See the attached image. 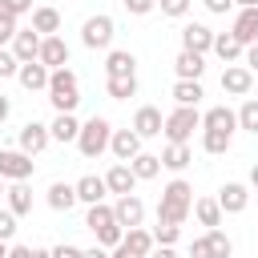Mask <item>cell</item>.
<instances>
[{
  "label": "cell",
  "mask_w": 258,
  "mask_h": 258,
  "mask_svg": "<svg viewBox=\"0 0 258 258\" xmlns=\"http://www.w3.org/2000/svg\"><path fill=\"white\" fill-rule=\"evenodd\" d=\"M189 206H194V185L185 177H173L165 189H161V202H157V222H173L181 226L189 218Z\"/></svg>",
  "instance_id": "cell-1"
},
{
  "label": "cell",
  "mask_w": 258,
  "mask_h": 258,
  "mask_svg": "<svg viewBox=\"0 0 258 258\" xmlns=\"http://www.w3.org/2000/svg\"><path fill=\"white\" fill-rule=\"evenodd\" d=\"M44 93H48V101H52V109H56V113H73V109L81 105V85H77V73H73L69 64L48 73Z\"/></svg>",
  "instance_id": "cell-2"
},
{
  "label": "cell",
  "mask_w": 258,
  "mask_h": 258,
  "mask_svg": "<svg viewBox=\"0 0 258 258\" xmlns=\"http://www.w3.org/2000/svg\"><path fill=\"white\" fill-rule=\"evenodd\" d=\"M194 129H202V113L189 109V105H177L169 117H161V133H165L169 145H189Z\"/></svg>",
  "instance_id": "cell-3"
},
{
  "label": "cell",
  "mask_w": 258,
  "mask_h": 258,
  "mask_svg": "<svg viewBox=\"0 0 258 258\" xmlns=\"http://www.w3.org/2000/svg\"><path fill=\"white\" fill-rule=\"evenodd\" d=\"M109 137H113V125L105 117H89L81 129H77V149L81 157H101L109 149Z\"/></svg>",
  "instance_id": "cell-4"
},
{
  "label": "cell",
  "mask_w": 258,
  "mask_h": 258,
  "mask_svg": "<svg viewBox=\"0 0 258 258\" xmlns=\"http://www.w3.org/2000/svg\"><path fill=\"white\" fill-rule=\"evenodd\" d=\"M113 36H117V24H113V16H105V12H97V16H89V20L81 24V44H85V48H109Z\"/></svg>",
  "instance_id": "cell-5"
},
{
  "label": "cell",
  "mask_w": 258,
  "mask_h": 258,
  "mask_svg": "<svg viewBox=\"0 0 258 258\" xmlns=\"http://www.w3.org/2000/svg\"><path fill=\"white\" fill-rule=\"evenodd\" d=\"M32 157L20 149H0V181H28L32 177Z\"/></svg>",
  "instance_id": "cell-6"
},
{
  "label": "cell",
  "mask_w": 258,
  "mask_h": 258,
  "mask_svg": "<svg viewBox=\"0 0 258 258\" xmlns=\"http://www.w3.org/2000/svg\"><path fill=\"white\" fill-rule=\"evenodd\" d=\"M214 202H218L222 214H242V210L250 206V185H246V181H226Z\"/></svg>",
  "instance_id": "cell-7"
},
{
  "label": "cell",
  "mask_w": 258,
  "mask_h": 258,
  "mask_svg": "<svg viewBox=\"0 0 258 258\" xmlns=\"http://www.w3.org/2000/svg\"><path fill=\"white\" fill-rule=\"evenodd\" d=\"M113 222H117L121 230H133V226H141V222H145V202H141L137 194H125V198H117V206H113Z\"/></svg>",
  "instance_id": "cell-8"
},
{
  "label": "cell",
  "mask_w": 258,
  "mask_h": 258,
  "mask_svg": "<svg viewBox=\"0 0 258 258\" xmlns=\"http://www.w3.org/2000/svg\"><path fill=\"white\" fill-rule=\"evenodd\" d=\"M36 60L52 73V69H64L69 64V44L60 36H40V48H36Z\"/></svg>",
  "instance_id": "cell-9"
},
{
  "label": "cell",
  "mask_w": 258,
  "mask_h": 258,
  "mask_svg": "<svg viewBox=\"0 0 258 258\" xmlns=\"http://www.w3.org/2000/svg\"><path fill=\"white\" fill-rule=\"evenodd\" d=\"M222 89H226L230 97H250V89H254V73H250L246 64H226V73H222Z\"/></svg>",
  "instance_id": "cell-10"
},
{
  "label": "cell",
  "mask_w": 258,
  "mask_h": 258,
  "mask_svg": "<svg viewBox=\"0 0 258 258\" xmlns=\"http://www.w3.org/2000/svg\"><path fill=\"white\" fill-rule=\"evenodd\" d=\"M230 36H234L242 48L258 44V8H242L238 20H234V28H230Z\"/></svg>",
  "instance_id": "cell-11"
},
{
  "label": "cell",
  "mask_w": 258,
  "mask_h": 258,
  "mask_svg": "<svg viewBox=\"0 0 258 258\" xmlns=\"http://www.w3.org/2000/svg\"><path fill=\"white\" fill-rule=\"evenodd\" d=\"M8 44H12V48H8V52H12V60H16V64H28V60H36L40 36H36L32 28H16V36H12Z\"/></svg>",
  "instance_id": "cell-12"
},
{
  "label": "cell",
  "mask_w": 258,
  "mask_h": 258,
  "mask_svg": "<svg viewBox=\"0 0 258 258\" xmlns=\"http://www.w3.org/2000/svg\"><path fill=\"white\" fill-rule=\"evenodd\" d=\"M44 145H48V125H40V121H24V125H20V153L36 157Z\"/></svg>",
  "instance_id": "cell-13"
},
{
  "label": "cell",
  "mask_w": 258,
  "mask_h": 258,
  "mask_svg": "<svg viewBox=\"0 0 258 258\" xmlns=\"http://www.w3.org/2000/svg\"><path fill=\"white\" fill-rule=\"evenodd\" d=\"M109 149H113V157H117V161H133V157L141 153V137H137L133 129H113Z\"/></svg>",
  "instance_id": "cell-14"
},
{
  "label": "cell",
  "mask_w": 258,
  "mask_h": 258,
  "mask_svg": "<svg viewBox=\"0 0 258 258\" xmlns=\"http://www.w3.org/2000/svg\"><path fill=\"white\" fill-rule=\"evenodd\" d=\"M210 44H214V32H210L206 24H185V28H181V48H185V52L206 56V52H210Z\"/></svg>",
  "instance_id": "cell-15"
},
{
  "label": "cell",
  "mask_w": 258,
  "mask_h": 258,
  "mask_svg": "<svg viewBox=\"0 0 258 258\" xmlns=\"http://www.w3.org/2000/svg\"><path fill=\"white\" fill-rule=\"evenodd\" d=\"M133 133L145 141V137H161V109H153V105H141L137 113H133Z\"/></svg>",
  "instance_id": "cell-16"
},
{
  "label": "cell",
  "mask_w": 258,
  "mask_h": 258,
  "mask_svg": "<svg viewBox=\"0 0 258 258\" xmlns=\"http://www.w3.org/2000/svg\"><path fill=\"white\" fill-rule=\"evenodd\" d=\"M105 77H137V56L129 48H113L105 56Z\"/></svg>",
  "instance_id": "cell-17"
},
{
  "label": "cell",
  "mask_w": 258,
  "mask_h": 258,
  "mask_svg": "<svg viewBox=\"0 0 258 258\" xmlns=\"http://www.w3.org/2000/svg\"><path fill=\"white\" fill-rule=\"evenodd\" d=\"M101 181H105V189H109V194H117V198L133 194V185H137V177L129 173V165H125V161H117V165H113V169H109Z\"/></svg>",
  "instance_id": "cell-18"
},
{
  "label": "cell",
  "mask_w": 258,
  "mask_h": 258,
  "mask_svg": "<svg viewBox=\"0 0 258 258\" xmlns=\"http://www.w3.org/2000/svg\"><path fill=\"white\" fill-rule=\"evenodd\" d=\"M73 194H77V202H85V206H97V202H105V181L97 177V173H85L81 181H73Z\"/></svg>",
  "instance_id": "cell-19"
},
{
  "label": "cell",
  "mask_w": 258,
  "mask_h": 258,
  "mask_svg": "<svg viewBox=\"0 0 258 258\" xmlns=\"http://www.w3.org/2000/svg\"><path fill=\"white\" fill-rule=\"evenodd\" d=\"M173 73H177V81H202V73H206V56L181 48L177 60H173Z\"/></svg>",
  "instance_id": "cell-20"
},
{
  "label": "cell",
  "mask_w": 258,
  "mask_h": 258,
  "mask_svg": "<svg viewBox=\"0 0 258 258\" xmlns=\"http://www.w3.org/2000/svg\"><path fill=\"white\" fill-rule=\"evenodd\" d=\"M4 198H8V214H28L32 210V189H28V181H12V185H4Z\"/></svg>",
  "instance_id": "cell-21"
},
{
  "label": "cell",
  "mask_w": 258,
  "mask_h": 258,
  "mask_svg": "<svg viewBox=\"0 0 258 258\" xmlns=\"http://www.w3.org/2000/svg\"><path fill=\"white\" fill-rule=\"evenodd\" d=\"M28 16H32V32H36V36H56V32H60V12H56V8L44 4V8H32Z\"/></svg>",
  "instance_id": "cell-22"
},
{
  "label": "cell",
  "mask_w": 258,
  "mask_h": 258,
  "mask_svg": "<svg viewBox=\"0 0 258 258\" xmlns=\"http://www.w3.org/2000/svg\"><path fill=\"white\" fill-rule=\"evenodd\" d=\"M16 77H20V85H24L28 93H40V89L48 85V69H44L40 60H28V64H20V69H16Z\"/></svg>",
  "instance_id": "cell-23"
},
{
  "label": "cell",
  "mask_w": 258,
  "mask_h": 258,
  "mask_svg": "<svg viewBox=\"0 0 258 258\" xmlns=\"http://www.w3.org/2000/svg\"><path fill=\"white\" fill-rule=\"evenodd\" d=\"M202 129H226V133H234V129H238V125H234V109H230V105L206 109V113H202Z\"/></svg>",
  "instance_id": "cell-24"
},
{
  "label": "cell",
  "mask_w": 258,
  "mask_h": 258,
  "mask_svg": "<svg viewBox=\"0 0 258 258\" xmlns=\"http://www.w3.org/2000/svg\"><path fill=\"white\" fill-rule=\"evenodd\" d=\"M77 129H81V121L73 117V113H56V121L48 125V141H77Z\"/></svg>",
  "instance_id": "cell-25"
},
{
  "label": "cell",
  "mask_w": 258,
  "mask_h": 258,
  "mask_svg": "<svg viewBox=\"0 0 258 258\" xmlns=\"http://www.w3.org/2000/svg\"><path fill=\"white\" fill-rule=\"evenodd\" d=\"M157 161H161V169H173V173H181V169L194 161V153H189V145H165V149L157 153Z\"/></svg>",
  "instance_id": "cell-26"
},
{
  "label": "cell",
  "mask_w": 258,
  "mask_h": 258,
  "mask_svg": "<svg viewBox=\"0 0 258 258\" xmlns=\"http://www.w3.org/2000/svg\"><path fill=\"white\" fill-rule=\"evenodd\" d=\"M125 165H129V173H133L137 181H149V177H157V173H161V161H157V153H145V149H141L133 161H125Z\"/></svg>",
  "instance_id": "cell-27"
},
{
  "label": "cell",
  "mask_w": 258,
  "mask_h": 258,
  "mask_svg": "<svg viewBox=\"0 0 258 258\" xmlns=\"http://www.w3.org/2000/svg\"><path fill=\"white\" fill-rule=\"evenodd\" d=\"M77 206V194H73V185L69 181H52L48 185V210H56V214H69Z\"/></svg>",
  "instance_id": "cell-28"
},
{
  "label": "cell",
  "mask_w": 258,
  "mask_h": 258,
  "mask_svg": "<svg viewBox=\"0 0 258 258\" xmlns=\"http://www.w3.org/2000/svg\"><path fill=\"white\" fill-rule=\"evenodd\" d=\"M189 210H194V218H198L206 230H218V226H222V210H218V202H214V198H198Z\"/></svg>",
  "instance_id": "cell-29"
},
{
  "label": "cell",
  "mask_w": 258,
  "mask_h": 258,
  "mask_svg": "<svg viewBox=\"0 0 258 258\" xmlns=\"http://www.w3.org/2000/svg\"><path fill=\"white\" fill-rule=\"evenodd\" d=\"M210 52H218L226 64H234V60L242 56V44H238L230 32H214V44H210Z\"/></svg>",
  "instance_id": "cell-30"
},
{
  "label": "cell",
  "mask_w": 258,
  "mask_h": 258,
  "mask_svg": "<svg viewBox=\"0 0 258 258\" xmlns=\"http://www.w3.org/2000/svg\"><path fill=\"white\" fill-rule=\"evenodd\" d=\"M105 93L113 101H129L137 97V77H105Z\"/></svg>",
  "instance_id": "cell-31"
},
{
  "label": "cell",
  "mask_w": 258,
  "mask_h": 258,
  "mask_svg": "<svg viewBox=\"0 0 258 258\" xmlns=\"http://www.w3.org/2000/svg\"><path fill=\"white\" fill-rule=\"evenodd\" d=\"M121 246H125V250H133V254H149V250H153V234H149V230H141V226H133V230H125V234H121Z\"/></svg>",
  "instance_id": "cell-32"
},
{
  "label": "cell",
  "mask_w": 258,
  "mask_h": 258,
  "mask_svg": "<svg viewBox=\"0 0 258 258\" xmlns=\"http://www.w3.org/2000/svg\"><path fill=\"white\" fill-rule=\"evenodd\" d=\"M202 97H206V93H202V81H177V85H173V101H177V105L198 109Z\"/></svg>",
  "instance_id": "cell-33"
},
{
  "label": "cell",
  "mask_w": 258,
  "mask_h": 258,
  "mask_svg": "<svg viewBox=\"0 0 258 258\" xmlns=\"http://www.w3.org/2000/svg\"><path fill=\"white\" fill-rule=\"evenodd\" d=\"M85 226H89L93 234H101L105 226H117V222H113V206H105V202L89 206V214H85Z\"/></svg>",
  "instance_id": "cell-34"
},
{
  "label": "cell",
  "mask_w": 258,
  "mask_h": 258,
  "mask_svg": "<svg viewBox=\"0 0 258 258\" xmlns=\"http://www.w3.org/2000/svg\"><path fill=\"white\" fill-rule=\"evenodd\" d=\"M234 125H238V129H246V133H258V101H254V97H246V101H242V109L234 113Z\"/></svg>",
  "instance_id": "cell-35"
},
{
  "label": "cell",
  "mask_w": 258,
  "mask_h": 258,
  "mask_svg": "<svg viewBox=\"0 0 258 258\" xmlns=\"http://www.w3.org/2000/svg\"><path fill=\"white\" fill-rule=\"evenodd\" d=\"M230 141H234V133H226V129H202V149L206 153H226Z\"/></svg>",
  "instance_id": "cell-36"
},
{
  "label": "cell",
  "mask_w": 258,
  "mask_h": 258,
  "mask_svg": "<svg viewBox=\"0 0 258 258\" xmlns=\"http://www.w3.org/2000/svg\"><path fill=\"white\" fill-rule=\"evenodd\" d=\"M206 242H210V258H230L234 254V242L226 238V230H206Z\"/></svg>",
  "instance_id": "cell-37"
},
{
  "label": "cell",
  "mask_w": 258,
  "mask_h": 258,
  "mask_svg": "<svg viewBox=\"0 0 258 258\" xmlns=\"http://www.w3.org/2000/svg\"><path fill=\"white\" fill-rule=\"evenodd\" d=\"M177 234H181V226H173V222H157V226H153V246H173Z\"/></svg>",
  "instance_id": "cell-38"
},
{
  "label": "cell",
  "mask_w": 258,
  "mask_h": 258,
  "mask_svg": "<svg viewBox=\"0 0 258 258\" xmlns=\"http://www.w3.org/2000/svg\"><path fill=\"white\" fill-rule=\"evenodd\" d=\"M189 4H194V0H157L153 8H161V16H173V20H181V16L189 12Z\"/></svg>",
  "instance_id": "cell-39"
},
{
  "label": "cell",
  "mask_w": 258,
  "mask_h": 258,
  "mask_svg": "<svg viewBox=\"0 0 258 258\" xmlns=\"http://www.w3.org/2000/svg\"><path fill=\"white\" fill-rule=\"evenodd\" d=\"M0 8H4L8 16H16V20H20V16H28V12H32V0H0Z\"/></svg>",
  "instance_id": "cell-40"
},
{
  "label": "cell",
  "mask_w": 258,
  "mask_h": 258,
  "mask_svg": "<svg viewBox=\"0 0 258 258\" xmlns=\"http://www.w3.org/2000/svg\"><path fill=\"white\" fill-rule=\"evenodd\" d=\"M12 36H16V16H8V12L0 8V48H4Z\"/></svg>",
  "instance_id": "cell-41"
},
{
  "label": "cell",
  "mask_w": 258,
  "mask_h": 258,
  "mask_svg": "<svg viewBox=\"0 0 258 258\" xmlns=\"http://www.w3.org/2000/svg\"><path fill=\"white\" fill-rule=\"evenodd\" d=\"M12 234H16V214L0 210V242H12Z\"/></svg>",
  "instance_id": "cell-42"
},
{
  "label": "cell",
  "mask_w": 258,
  "mask_h": 258,
  "mask_svg": "<svg viewBox=\"0 0 258 258\" xmlns=\"http://www.w3.org/2000/svg\"><path fill=\"white\" fill-rule=\"evenodd\" d=\"M48 258H81V246L60 242V246H52V250H48Z\"/></svg>",
  "instance_id": "cell-43"
},
{
  "label": "cell",
  "mask_w": 258,
  "mask_h": 258,
  "mask_svg": "<svg viewBox=\"0 0 258 258\" xmlns=\"http://www.w3.org/2000/svg\"><path fill=\"white\" fill-rule=\"evenodd\" d=\"M16 69H20V64L12 60V52H8V48H0V77H16Z\"/></svg>",
  "instance_id": "cell-44"
},
{
  "label": "cell",
  "mask_w": 258,
  "mask_h": 258,
  "mask_svg": "<svg viewBox=\"0 0 258 258\" xmlns=\"http://www.w3.org/2000/svg\"><path fill=\"white\" fill-rule=\"evenodd\" d=\"M121 4H125L133 16H145V12H153V4H157V0H121Z\"/></svg>",
  "instance_id": "cell-45"
},
{
  "label": "cell",
  "mask_w": 258,
  "mask_h": 258,
  "mask_svg": "<svg viewBox=\"0 0 258 258\" xmlns=\"http://www.w3.org/2000/svg\"><path fill=\"white\" fill-rule=\"evenodd\" d=\"M189 258H210V242H206V234L189 242Z\"/></svg>",
  "instance_id": "cell-46"
},
{
  "label": "cell",
  "mask_w": 258,
  "mask_h": 258,
  "mask_svg": "<svg viewBox=\"0 0 258 258\" xmlns=\"http://www.w3.org/2000/svg\"><path fill=\"white\" fill-rule=\"evenodd\" d=\"M206 8H210L214 16H226V12L234 8V0H206Z\"/></svg>",
  "instance_id": "cell-47"
},
{
  "label": "cell",
  "mask_w": 258,
  "mask_h": 258,
  "mask_svg": "<svg viewBox=\"0 0 258 258\" xmlns=\"http://www.w3.org/2000/svg\"><path fill=\"white\" fill-rule=\"evenodd\" d=\"M145 258H177V250H173V246H153Z\"/></svg>",
  "instance_id": "cell-48"
},
{
  "label": "cell",
  "mask_w": 258,
  "mask_h": 258,
  "mask_svg": "<svg viewBox=\"0 0 258 258\" xmlns=\"http://www.w3.org/2000/svg\"><path fill=\"white\" fill-rule=\"evenodd\" d=\"M8 258H32V246H8Z\"/></svg>",
  "instance_id": "cell-49"
},
{
  "label": "cell",
  "mask_w": 258,
  "mask_h": 258,
  "mask_svg": "<svg viewBox=\"0 0 258 258\" xmlns=\"http://www.w3.org/2000/svg\"><path fill=\"white\" fill-rule=\"evenodd\" d=\"M81 258H109V250L105 246H89V250H81Z\"/></svg>",
  "instance_id": "cell-50"
},
{
  "label": "cell",
  "mask_w": 258,
  "mask_h": 258,
  "mask_svg": "<svg viewBox=\"0 0 258 258\" xmlns=\"http://www.w3.org/2000/svg\"><path fill=\"white\" fill-rule=\"evenodd\" d=\"M109 258H145V254H133V250H125V246H121V242H117V246H113V254H109Z\"/></svg>",
  "instance_id": "cell-51"
},
{
  "label": "cell",
  "mask_w": 258,
  "mask_h": 258,
  "mask_svg": "<svg viewBox=\"0 0 258 258\" xmlns=\"http://www.w3.org/2000/svg\"><path fill=\"white\" fill-rule=\"evenodd\" d=\"M8 113H12V101H8V97H4V93H0V125H4V121H8Z\"/></svg>",
  "instance_id": "cell-52"
},
{
  "label": "cell",
  "mask_w": 258,
  "mask_h": 258,
  "mask_svg": "<svg viewBox=\"0 0 258 258\" xmlns=\"http://www.w3.org/2000/svg\"><path fill=\"white\" fill-rule=\"evenodd\" d=\"M238 8H258V0H234Z\"/></svg>",
  "instance_id": "cell-53"
},
{
  "label": "cell",
  "mask_w": 258,
  "mask_h": 258,
  "mask_svg": "<svg viewBox=\"0 0 258 258\" xmlns=\"http://www.w3.org/2000/svg\"><path fill=\"white\" fill-rule=\"evenodd\" d=\"M32 258H48V250H32Z\"/></svg>",
  "instance_id": "cell-54"
},
{
  "label": "cell",
  "mask_w": 258,
  "mask_h": 258,
  "mask_svg": "<svg viewBox=\"0 0 258 258\" xmlns=\"http://www.w3.org/2000/svg\"><path fill=\"white\" fill-rule=\"evenodd\" d=\"M0 258H8V242H0Z\"/></svg>",
  "instance_id": "cell-55"
},
{
  "label": "cell",
  "mask_w": 258,
  "mask_h": 258,
  "mask_svg": "<svg viewBox=\"0 0 258 258\" xmlns=\"http://www.w3.org/2000/svg\"><path fill=\"white\" fill-rule=\"evenodd\" d=\"M0 198H4V181H0Z\"/></svg>",
  "instance_id": "cell-56"
}]
</instances>
